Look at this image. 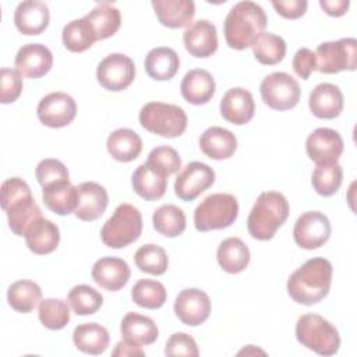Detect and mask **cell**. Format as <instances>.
<instances>
[{
  "instance_id": "obj_1",
  "label": "cell",
  "mask_w": 357,
  "mask_h": 357,
  "mask_svg": "<svg viewBox=\"0 0 357 357\" xmlns=\"http://www.w3.org/2000/svg\"><path fill=\"white\" fill-rule=\"evenodd\" d=\"M332 264L326 258H311L287 279V294L298 304L312 305L324 300L332 283Z\"/></svg>"
},
{
  "instance_id": "obj_2",
  "label": "cell",
  "mask_w": 357,
  "mask_h": 357,
  "mask_svg": "<svg viewBox=\"0 0 357 357\" xmlns=\"http://www.w3.org/2000/svg\"><path fill=\"white\" fill-rule=\"evenodd\" d=\"M268 18L264 8L254 1H240L226 15L223 24L225 39L229 47L244 50L264 32Z\"/></svg>"
},
{
  "instance_id": "obj_3",
  "label": "cell",
  "mask_w": 357,
  "mask_h": 357,
  "mask_svg": "<svg viewBox=\"0 0 357 357\" xmlns=\"http://www.w3.org/2000/svg\"><path fill=\"white\" fill-rule=\"evenodd\" d=\"M1 208L7 213L8 227L15 236H25L28 227L42 216L29 185L20 177L7 178L1 184Z\"/></svg>"
},
{
  "instance_id": "obj_4",
  "label": "cell",
  "mask_w": 357,
  "mask_h": 357,
  "mask_svg": "<svg viewBox=\"0 0 357 357\" xmlns=\"http://www.w3.org/2000/svg\"><path fill=\"white\" fill-rule=\"evenodd\" d=\"M289 201L282 192L264 191L258 195L247 219V229L252 238L271 240L289 218Z\"/></svg>"
},
{
  "instance_id": "obj_5",
  "label": "cell",
  "mask_w": 357,
  "mask_h": 357,
  "mask_svg": "<svg viewBox=\"0 0 357 357\" xmlns=\"http://www.w3.org/2000/svg\"><path fill=\"white\" fill-rule=\"evenodd\" d=\"M296 339L319 356H333L340 347L337 329L318 314H304L296 324Z\"/></svg>"
},
{
  "instance_id": "obj_6",
  "label": "cell",
  "mask_w": 357,
  "mask_h": 357,
  "mask_svg": "<svg viewBox=\"0 0 357 357\" xmlns=\"http://www.w3.org/2000/svg\"><path fill=\"white\" fill-rule=\"evenodd\" d=\"M142 233L141 212L131 204H120L100 230V240L109 248H123Z\"/></svg>"
},
{
  "instance_id": "obj_7",
  "label": "cell",
  "mask_w": 357,
  "mask_h": 357,
  "mask_svg": "<svg viewBox=\"0 0 357 357\" xmlns=\"http://www.w3.org/2000/svg\"><path fill=\"white\" fill-rule=\"evenodd\" d=\"M138 119L142 128L163 138L180 137L187 128L185 112L172 103L149 102L142 106Z\"/></svg>"
},
{
  "instance_id": "obj_8",
  "label": "cell",
  "mask_w": 357,
  "mask_h": 357,
  "mask_svg": "<svg viewBox=\"0 0 357 357\" xmlns=\"http://www.w3.org/2000/svg\"><path fill=\"white\" fill-rule=\"evenodd\" d=\"M238 215L234 195L216 192L208 195L194 211V225L198 231L220 230L231 226Z\"/></svg>"
},
{
  "instance_id": "obj_9",
  "label": "cell",
  "mask_w": 357,
  "mask_h": 357,
  "mask_svg": "<svg viewBox=\"0 0 357 357\" xmlns=\"http://www.w3.org/2000/svg\"><path fill=\"white\" fill-rule=\"evenodd\" d=\"M315 70L324 74H336L344 70H356L357 40L354 38H343L332 42H322L314 52Z\"/></svg>"
},
{
  "instance_id": "obj_10",
  "label": "cell",
  "mask_w": 357,
  "mask_h": 357,
  "mask_svg": "<svg viewBox=\"0 0 357 357\" xmlns=\"http://www.w3.org/2000/svg\"><path fill=\"white\" fill-rule=\"evenodd\" d=\"M259 92L264 103L279 112L293 109L301 95L298 82L283 71H275L266 75L259 85Z\"/></svg>"
},
{
  "instance_id": "obj_11",
  "label": "cell",
  "mask_w": 357,
  "mask_h": 357,
  "mask_svg": "<svg viewBox=\"0 0 357 357\" xmlns=\"http://www.w3.org/2000/svg\"><path fill=\"white\" fill-rule=\"evenodd\" d=\"M96 78L100 86L107 91H124L134 82L135 64L123 53H112L98 64Z\"/></svg>"
},
{
  "instance_id": "obj_12",
  "label": "cell",
  "mask_w": 357,
  "mask_h": 357,
  "mask_svg": "<svg viewBox=\"0 0 357 357\" xmlns=\"http://www.w3.org/2000/svg\"><path fill=\"white\" fill-rule=\"evenodd\" d=\"M331 231L332 227L326 215L318 211H308L296 220L293 237L298 247L317 250L329 240Z\"/></svg>"
},
{
  "instance_id": "obj_13",
  "label": "cell",
  "mask_w": 357,
  "mask_h": 357,
  "mask_svg": "<svg viewBox=\"0 0 357 357\" xmlns=\"http://www.w3.org/2000/svg\"><path fill=\"white\" fill-rule=\"evenodd\" d=\"M343 149L344 144L340 134L328 127L314 130L305 141L307 155L317 166L337 163Z\"/></svg>"
},
{
  "instance_id": "obj_14",
  "label": "cell",
  "mask_w": 357,
  "mask_h": 357,
  "mask_svg": "<svg viewBox=\"0 0 357 357\" xmlns=\"http://www.w3.org/2000/svg\"><path fill=\"white\" fill-rule=\"evenodd\" d=\"M39 121L50 128L68 126L77 114L75 100L64 92H52L43 96L36 107Z\"/></svg>"
},
{
  "instance_id": "obj_15",
  "label": "cell",
  "mask_w": 357,
  "mask_h": 357,
  "mask_svg": "<svg viewBox=\"0 0 357 357\" xmlns=\"http://www.w3.org/2000/svg\"><path fill=\"white\" fill-rule=\"evenodd\" d=\"M215 183V172L202 162H190L174 181V192L181 201H194Z\"/></svg>"
},
{
  "instance_id": "obj_16",
  "label": "cell",
  "mask_w": 357,
  "mask_h": 357,
  "mask_svg": "<svg viewBox=\"0 0 357 357\" xmlns=\"http://www.w3.org/2000/svg\"><path fill=\"white\" fill-rule=\"evenodd\" d=\"M173 308L184 325L198 326L209 318L211 298L201 289H184L177 294Z\"/></svg>"
},
{
  "instance_id": "obj_17",
  "label": "cell",
  "mask_w": 357,
  "mask_h": 357,
  "mask_svg": "<svg viewBox=\"0 0 357 357\" xmlns=\"http://www.w3.org/2000/svg\"><path fill=\"white\" fill-rule=\"evenodd\" d=\"M17 71L25 78H40L46 75L53 66V54L42 43L24 45L15 54Z\"/></svg>"
},
{
  "instance_id": "obj_18",
  "label": "cell",
  "mask_w": 357,
  "mask_h": 357,
  "mask_svg": "<svg viewBox=\"0 0 357 357\" xmlns=\"http://www.w3.org/2000/svg\"><path fill=\"white\" fill-rule=\"evenodd\" d=\"M185 50L198 59L211 57L218 50L216 26L208 20L192 22L183 33Z\"/></svg>"
},
{
  "instance_id": "obj_19",
  "label": "cell",
  "mask_w": 357,
  "mask_h": 357,
  "mask_svg": "<svg viewBox=\"0 0 357 357\" xmlns=\"http://www.w3.org/2000/svg\"><path fill=\"white\" fill-rule=\"evenodd\" d=\"M78 204L74 212L75 218L84 222L99 219L109 204V195L103 185L95 181H85L77 185Z\"/></svg>"
},
{
  "instance_id": "obj_20",
  "label": "cell",
  "mask_w": 357,
  "mask_h": 357,
  "mask_svg": "<svg viewBox=\"0 0 357 357\" xmlns=\"http://www.w3.org/2000/svg\"><path fill=\"white\" fill-rule=\"evenodd\" d=\"M131 271L128 264L117 257H103L92 266L93 282L107 291L123 289L130 280Z\"/></svg>"
},
{
  "instance_id": "obj_21",
  "label": "cell",
  "mask_w": 357,
  "mask_h": 357,
  "mask_svg": "<svg viewBox=\"0 0 357 357\" xmlns=\"http://www.w3.org/2000/svg\"><path fill=\"white\" fill-rule=\"evenodd\" d=\"M255 113L254 98L250 91L241 86L230 88L220 100L222 117L236 126L247 124Z\"/></svg>"
},
{
  "instance_id": "obj_22",
  "label": "cell",
  "mask_w": 357,
  "mask_h": 357,
  "mask_svg": "<svg viewBox=\"0 0 357 357\" xmlns=\"http://www.w3.org/2000/svg\"><path fill=\"white\" fill-rule=\"evenodd\" d=\"M50 21L49 7L43 1L26 0L21 1L14 11L15 28L22 35L42 33Z\"/></svg>"
},
{
  "instance_id": "obj_23",
  "label": "cell",
  "mask_w": 357,
  "mask_h": 357,
  "mask_svg": "<svg viewBox=\"0 0 357 357\" xmlns=\"http://www.w3.org/2000/svg\"><path fill=\"white\" fill-rule=\"evenodd\" d=\"M343 93L339 86L322 82L318 84L310 93L308 106L311 113L318 119H335L343 110Z\"/></svg>"
},
{
  "instance_id": "obj_24",
  "label": "cell",
  "mask_w": 357,
  "mask_h": 357,
  "mask_svg": "<svg viewBox=\"0 0 357 357\" xmlns=\"http://www.w3.org/2000/svg\"><path fill=\"white\" fill-rule=\"evenodd\" d=\"M215 79L212 74L204 68H194L185 73L181 84L180 92L184 100L191 105H205L215 95Z\"/></svg>"
},
{
  "instance_id": "obj_25",
  "label": "cell",
  "mask_w": 357,
  "mask_h": 357,
  "mask_svg": "<svg viewBox=\"0 0 357 357\" xmlns=\"http://www.w3.org/2000/svg\"><path fill=\"white\" fill-rule=\"evenodd\" d=\"M131 185L135 194L145 201H156L166 192L167 176L145 162L134 170L131 176Z\"/></svg>"
},
{
  "instance_id": "obj_26",
  "label": "cell",
  "mask_w": 357,
  "mask_h": 357,
  "mask_svg": "<svg viewBox=\"0 0 357 357\" xmlns=\"http://www.w3.org/2000/svg\"><path fill=\"white\" fill-rule=\"evenodd\" d=\"M24 237L29 251L36 255H46L57 248L60 243V230L56 223L40 216L28 227Z\"/></svg>"
},
{
  "instance_id": "obj_27",
  "label": "cell",
  "mask_w": 357,
  "mask_h": 357,
  "mask_svg": "<svg viewBox=\"0 0 357 357\" xmlns=\"http://www.w3.org/2000/svg\"><path fill=\"white\" fill-rule=\"evenodd\" d=\"M152 7L159 22L173 29L190 26L195 15V4L191 0H153Z\"/></svg>"
},
{
  "instance_id": "obj_28",
  "label": "cell",
  "mask_w": 357,
  "mask_h": 357,
  "mask_svg": "<svg viewBox=\"0 0 357 357\" xmlns=\"http://www.w3.org/2000/svg\"><path fill=\"white\" fill-rule=\"evenodd\" d=\"M202 153L215 160H223L233 156L237 149L236 135L223 127H209L199 137Z\"/></svg>"
},
{
  "instance_id": "obj_29",
  "label": "cell",
  "mask_w": 357,
  "mask_h": 357,
  "mask_svg": "<svg viewBox=\"0 0 357 357\" xmlns=\"http://www.w3.org/2000/svg\"><path fill=\"white\" fill-rule=\"evenodd\" d=\"M42 198L45 205L60 216L75 212L78 204V191L70 180H63L42 188Z\"/></svg>"
},
{
  "instance_id": "obj_30",
  "label": "cell",
  "mask_w": 357,
  "mask_h": 357,
  "mask_svg": "<svg viewBox=\"0 0 357 357\" xmlns=\"http://www.w3.org/2000/svg\"><path fill=\"white\" fill-rule=\"evenodd\" d=\"M144 64L146 74L152 79L167 81L177 74L180 68V59L172 47L159 46L148 52Z\"/></svg>"
},
{
  "instance_id": "obj_31",
  "label": "cell",
  "mask_w": 357,
  "mask_h": 357,
  "mask_svg": "<svg viewBox=\"0 0 357 357\" xmlns=\"http://www.w3.org/2000/svg\"><path fill=\"white\" fill-rule=\"evenodd\" d=\"M218 264L220 268L231 275L245 271L250 264V250L245 243L238 237L225 238L216 251Z\"/></svg>"
},
{
  "instance_id": "obj_32",
  "label": "cell",
  "mask_w": 357,
  "mask_h": 357,
  "mask_svg": "<svg viewBox=\"0 0 357 357\" xmlns=\"http://www.w3.org/2000/svg\"><path fill=\"white\" fill-rule=\"evenodd\" d=\"M120 332L123 339H127L141 346L155 343L159 336V331L153 319L137 312H127L123 317L120 324Z\"/></svg>"
},
{
  "instance_id": "obj_33",
  "label": "cell",
  "mask_w": 357,
  "mask_h": 357,
  "mask_svg": "<svg viewBox=\"0 0 357 357\" xmlns=\"http://www.w3.org/2000/svg\"><path fill=\"white\" fill-rule=\"evenodd\" d=\"M73 342L79 351L98 356L107 349L110 336L107 329L100 324L85 322L75 326L73 332Z\"/></svg>"
},
{
  "instance_id": "obj_34",
  "label": "cell",
  "mask_w": 357,
  "mask_h": 357,
  "mask_svg": "<svg viewBox=\"0 0 357 357\" xmlns=\"http://www.w3.org/2000/svg\"><path fill=\"white\" fill-rule=\"evenodd\" d=\"M106 146L113 159L127 163L139 156L142 139L134 130L117 128L107 137Z\"/></svg>"
},
{
  "instance_id": "obj_35",
  "label": "cell",
  "mask_w": 357,
  "mask_h": 357,
  "mask_svg": "<svg viewBox=\"0 0 357 357\" xmlns=\"http://www.w3.org/2000/svg\"><path fill=\"white\" fill-rule=\"evenodd\" d=\"M84 17L92 25L98 40H103L113 36L121 25V15L119 8H116L109 1H102L96 4Z\"/></svg>"
},
{
  "instance_id": "obj_36",
  "label": "cell",
  "mask_w": 357,
  "mask_h": 357,
  "mask_svg": "<svg viewBox=\"0 0 357 357\" xmlns=\"http://www.w3.org/2000/svg\"><path fill=\"white\" fill-rule=\"evenodd\" d=\"M61 39L64 47L73 53L85 52L98 40L92 25L85 17L70 21L63 28Z\"/></svg>"
},
{
  "instance_id": "obj_37",
  "label": "cell",
  "mask_w": 357,
  "mask_h": 357,
  "mask_svg": "<svg viewBox=\"0 0 357 357\" xmlns=\"http://www.w3.org/2000/svg\"><path fill=\"white\" fill-rule=\"evenodd\" d=\"M40 298L42 290L39 284L28 279L14 282L7 290V301L17 312H31L40 303Z\"/></svg>"
},
{
  "instance_id": "obj_38",
  "label": "cell",
  "mask_w": 357,
  "mask_h": 357,
  "mask_svg": "<svg viewBox=\"0 0 357 357\" xmlns=\"http://www.w3.org/2000/svg\"><path fill=\"white\" fill-rule=\"evenodd\" d=\"M254 57L264 66H275L284 59L286 42L279 35L262 32L251 45Z\"/></svg>"
},
{
  "instance_id": "obj_39",
  "label": "cell",
  "mask_w": 357,
  "mask_h": 357,
  "mask_svg": "<svg viewBox=\"0 0 357 357\" xmlns=\"http://www.w3.org/2000/svg\"><path fill=\"white\" fill-rule=\"evenodd\" d=\"M152 223L155 230L166 237H177L183 234L187 226L184 212L173 204L159 206L153 212Z\"/></svg>"
},
{
  "instance_id": "obj_40",
  "label": "cell",
  "mask_w": 357,
  "mask_h": 357,
  "mask_svg": "<svg viewBox=\"0 0 357 357\" xmlns=\"http://www.w3.org/2000/svg\"><path fill=\"white\" fill-rule=\"evenodd\" d=\"M131 298L142 308L156 310L166 303L167 291L166 287L158 280L141 279L132 286Z\"/></svg>"
},
{
  "instance_id": "obj_41",
  "label": "cell",
  "mask_w": 357,
  "mask_h": 357,
  "mask_svg": "<svg viewBox=\"0 0 357 357\" xmlns=\"http://www.w3.org/2000/svg\"><path fill=\"white\" fill-rule=\"evenodd\" d=\"M134 261L141 272L155 276L163 275L169 266L166 251L156 244H145L139 247L134 255Z\"/></svg>"
},
{
  "instance_id": "obj_42",
  "label": "cell",
  "mask_w": 357,
  "mask_h": 357,
  "mask_svg": "<svg viewBox=\"0 0 357 357\" xmlns=\"http://www.w3.org/2000/svg\"><path fill=\"white\" fill-rule=\"evenodd\" d=\"M67 301L77 315H91L102 307L103 296L88 284H77L68 291Z\"/></svg>"
},
{
  "instance_id": "obj_43",
  "label": "cell",
  "mask_w": 357,
  "mask_h": 357,
  "mask_svg": "<svg viewBox=\"0 0 357 357\" xmlns=\"http://www.w3.org/2000/svg\"><path fill=\"white\" fill-rule=\"evenodd\" d=\"M38 317L45 328L50 331H60L70 321V308L64 300L45 298L39 303Z\"/></svg>"
},
{
  "instance_id": "obj_44",
  "label": "cell",
  "mask_w": 357,
  "mask_h": 357,
  "mask_svg": "<svg viewBox=\"0 0 357 357\" xmlns=\"http://www.w3.org/2000/svg\"><path fill=\"white\" fill-rule=\"evenodd\" d=\"M342 180L343 169L339 163H333L317 166L315 170L312 172L311 184L317 194L322 197H331L335 192H337V190L342 185Z\"/></svg>"
},
{
  "instance_id": "obj_45",
  "label": "cell",
  "mask_w": 357,
  "mask_h": 357,
  "mask_svg": "<svg viewBox=\"0 0 357 357\" xmlns=\"http://www.w3.org/2000/svg\"><path fill=\"white\" fill-rule=\"evenodd\" d=\"M146 162L167 177L177 173L181 167V158L178 152L167 145L153 148L149 152Z\"/></svg>"
},
{
  "instance_id": "obj_46",
  "label": "cell",
  "mask_w": 357,
  "mask_h": 357,
  "mask_svg": "<svg viewBox=\"0 0 357 357\" xmlns=\"http://www.w3.org/2000/svg\"><path fill=\"white\" fill-rule=\"evenodd\" d=\"M35 176L40 187L50 185L57 181L68 180V170L63 162L57 159H43L35 167Z\"/></svg>"
},
{
  "instance_id": "obj_47",
  "label": "cell",
  "mask_w": 357,
  "mask_h": 357,
  "mask_svg": "<svg viewBox=\"0 0 357 357\" xmlns=\"http://www.w3.org/2000/svg\"><path fill=\"white\" fill-rule=\"evenodd\" d=\"M22 92V78L17 70L3 67L0 71V102L8 105L15 102Z\"/></svg>"
},
{
  "instance_id": "obj_48",
  "label": "cell",
  "mask_w": 357,
  "mask_h": 357,
  "mask_svg": "<svg viewBox=\"0 0 357 357\" xmlns=\"http://www.w3.org/2000/svg\"><path fill=\"white\" fill-rule=\"evenodd\" d=\"M166 356H188V357H198V346L192 336L184 332L173 333L165 346Z\"/></svg>"
},
{
  "instance_id": "obj_49",
  "label": "cell",
  "mask_w": 357,
  "mask_h": 357,
  "mask_svg": "<svg viewBox=\"0 0 357 357\" xmlns=\"http://www.w3.org/2000/svg\"><path fill=\"white\" fill-rule=\"evenodd\" d=\"M293 70L301 79H308L311 73L315 71L317 61L315 54L308 47H301L296 52L293 57Z\"/></svg>"
},
{
  "instance_id": "obj_50",
  "label": "cell",
  "mask_w": 357,
  "mask_h": 357,
  "mask_svg": "<svg viewBox=\"0 0 357 357\" xmlns=\"http://www.w3.org/2000/svg\"><path fill=\"white\" fill-rule=\"evenodd\" d=\"M273 8L276 10V13L279 15H282L283 18L287 20H296L300 18L301 15H304V13L307 11L308 7V1L305 0H279V1H272Z\"/></svg>"
},
{
  "instance_id": "obj_51",
  "label": "cell",
  "mask_w": 357,
  "mask_h": 357,
  "mask_svg": "<svg viewBox=\"0 0 357 357\" xmlns=\"http://www.w3.org/2000/svg\"><path fill=\"white\" fill-rule=\"evenodd\" d=\"M319 6L331 17H342L347 13L350 1L349 0H319Z\"/></svg>"
},
{
  "instance_id": "obj_52",
  "label": "cell",
  "mask_w": 357,
  "mask_h": 357,
  "mask_svg": "<svg viewBox=\"0 0 357 357\" xmlns=\"http://www.w3.org/2000/svg\"><path fill=\"white\" fill-rule=\"evenodd\" d=\"M113 356H121V357H127V356H144L145 351L142 350L141 344H137L134 342H130L127 339L120 340L116 347L112 351Z\"/></svg>"
}]
</instances>
